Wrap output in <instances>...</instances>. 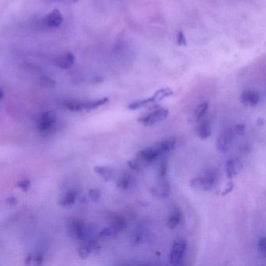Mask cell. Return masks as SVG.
Here are the masks:
<instances>
[{
  "label": "cell",
  "mask_w": 266,
  "mask_h": 266,
  "mask_svg": "<svg viewBox=\"0 0 266 266\" xmlns=\"http://www.w3.org/2000/svg\"><path fill=\"white\" fill-rule=\"evenodd\" d=\"M173 95V92L171 89H169V88H162V89L156 91V93L154 94L152 97L131 103V104L128 105V109H131V110H136V109H140V108H143V107L151 105L152 103H156L157 102L161 101V100L165 99V98L172 96Z\"/></svg>",
  "instance_id": "obj_1"
},
{
  "label": "cell",
  "mask_w": 266,
  "mask_h": 266,
  "mask_svg": "<svg viewBox=\"0 0 266 266\" xmlns=\"http://www.w3.org/2000/svg\"><path fill=\"white\" fill-rule=\"evenodd\" d=\"M216 173L212 170L206 171L203 175L201 177L194 178L190 181V184L191 187L196 190H209L212 189V186L216 183Z\"/></svg>",
  "instance_id": "obj_2"
},
{
  "label": "cell",
  "mask_w": 266,
  "mask_h": 266,
  "mask_svg": "<svg viewBox=\"0 0 266 266\" xmlns=\"http://www.w3.org/2000/svg\"><path fill=\"white\" fill-rule=\"evenodd\" d=\"M57 121V114L53 111H47L39 117V121H38V128L40 132H49L54 127Z\"/></svg>",
  "instance_id": "obj_3"
},
{
  "label": "cell",
  "mask_w": 266,
  "mask_h": 266,
  "mask_svg": "<svg viewBox=\"0 0 266 266\" xmlns=\"http://www.w3.org/2000/svg\"><path fill=\"white\" fill-rule=\"evenodd\" d=\"M169 115V110L166 109H159L154 111L145 117H141L138 121L144 126H152L158 123L165 121Z\"/></svg>",
  "instance_id": "obj_4"
},
{
  "label": "cell",
  "mask_w": 266,
  "mask_h": 266,
  "mask_svg": "<svg viewBox=\"0 0 266 266\" xmlns=\"http://www.w3.org/2000/svg\"><path fill=\"white\" fill-rule=\"evenodd\" d=\"M186 241L181 240V241H177L174 243L172 247L171 251L169 253V263L171 265H177L180 263L182 259L185 250L186 248Z\"/></svg>",
  "instance_id": "obj_5"
},
{
  "label": "cell",
  "mask_w": 266,
  "mask_h": 266,
  "mask_svg": "<svg viewBox=\"0 0 266 266\" xmlns=\"http://www.w3.org/2000/svg\"><path fill=\"white\" fill-rule=\"evenodd\" d=\"M234 135L233 130H225L220 134L217 139V148L220 152H227L233 144Z\"/></svg>",
  "instance_id": "obj_6"
},
{
  "label": "cell",
  "mask_w": 266,
  "mask_h": 266,
  "mask_svg": "<svg viewBox=\"0 0 266 266\" xmlns=\"http://www.w3.org/2000/svg\"><path fill=\"white\" fill-rule=\"evenodd\" d=\"M62 21H63V18H62V14H61V11L57 10V9L51 11L43 19L44 25L46 26L47 27H49V28L60 27Z\"/></svg>",
  "instance_id": "obj_7"
},
{
  "label": "cell",
  "mask_w": 266,
  "mask_h": 266,
  "mask_svg": "<svg viewBox=\"0 0 266 266\" xmlns=\"http://www.w3.org/2000/svg\"><path fill=\"white\" fill-rule=\"evenodd\" d=\"M154 196L160 198H166L170 194V184L168 180H162L151 190Z\"/></svg>",
  "instance_id": "obj_8"
},
{
  "label": "cell",
  "mask_w": 266,
  "mask_h": 266,
  "mask_svg": "<svg viewBox=\"0 0 266 266\" xmlns=\"http://www.w3.org/2000/svg\"><path fill=\"white\" fill-rule=\"evenodd\" d=\"M70 233L76 237L77 239L83 240L87 237L85 225L84 223L79 220H74L70 223Z\"/></svg>",
  "instance_id": "obj_9"
},
{
  "label": "cell",
  "mask_w": 266,
  "mask_h": 266,
  "mask_svg": "<svg viewBox=\"0 0 266 266\" xmlns=\"http://www.w3.org/2000/svg\"><path fill=\"white\" fill-rule=\"evenodd\" d=\"M241 101L246 106L254 107L260 101V95L257 91L247 90L241 94Z\"/></svg>",
  "instance_id": "obj_10"
},
{
  "label": "cell",
  "mask_w": 266,
  "mask_h": 266,
  "mask_svg": "<svg viewBox=\"0 0 266 266\" xmlns=\"http://www.w3.org/2000/svg\"><path fill=\"white\" fill-rule=\"evenodd\" d=\"M75 61V57L72 53H67L61 55L55 60V65L62 69V70H69L72 67Z\"/></svg>",
  "instance_id": "obj_11"
},
{
  "label": "cell",
  "mask_w": 266,
  "mask_h": 266,
  "mask_svg": "<svg viewBox=\"0 0 266 266\" xmlns=\"http://www.w3.org/2000/svg\"><path fill=\"white\" fill-rule=\"evenodd\" d=\"M196 134L201 139H207L212 134V126L208 120H202L198 123L196 127Z\"/></svg>",
  "instance_id": "obj_12"
},
{
  "label": "cell",
  "mask_w": 266,
  "mask_h": 266,
  "mask_svg": "<svg viewBox=\"0 0 266 266\" xmlns=\"http://www.w3.org/2000/svg\"><path fill=\"white\" fill-rule=\"evenodd\" d=\"M153 146L156 148L158 153L162 156L164 154L171 152L175 148V138H169V139H166V140L162 141V142H159V143Z\"/></svg>",
  "instance_id": "obj_13"
},
{
  "label": "cell",
  "mask_w": 266,
  "mask_h": 266,
  "mask_svg": "<svg viewBox=\"0 0 266 266\" xmlns=\"http://www.w3.org/2000/svg\"><path fill=\"white\" fill-rule=\"evenodd\" d=\"M110 225L112 227L117 229V231H123L127 227L126 220L121 215L113 213L109 216Z\"/></svg>",
  "instance_id": "obj_14"
},
{
  "label": "cell",
  "mask_w": 266,
  "mask_h": 266,
  "mask_svg": "<svg viewBox=\"0 0 266 266\" xmlns=\"http://www.w3.org/2000/svg\"><path fill=\"white\" fill-rule=\"evenodd\" d=\"M77 195L76 193L74 191H69L65 194L62 198L59 201V205L63 207H68V206L73 205L76 202Z\"/></svg>",
  "instance_id": "obj_15"
},
{
  "label": "cell",
  "mask_w": 266,
  "mask_h": 266,
  "mask_svg": "<svg viewBox=\"0 0 266 266\" xmlns=\"http://www.w3.org/2000/svg\"><path fill=\"white\" fill-rule=\"evenodd\" d=\"M95 171L105 181H110L113 176V169L107 166H95Z\"/></svg>",
  "instance_id": "obj_16"
},
{
  "label": "cell",
  "mask_w": 266,
  "mask_h": 266,
  "mask_svg": "<svg viewBox=\"0 0 266 266\" xmlns=\"http://www.w3.org/2000/svg\"><path fill=\"white\" fill-rule=\"evenodd\" d=\"M109 99L108 98H103L95 101L86 102H84V109L92 110V109H97L102 105H105L107 102H109Z\"/></svg>",
  "instance_id": "obj_17"
},
{
  "label": "cell",
  "mask_w": 266,
  "mask_h": 266,
  "mask_svg": "<svg viewBox=\"0 0 266 266\" xmlns=\"http://www.w3.org/2000/svg\"><path fill=\"white\" fill-rule=\"evenodd\" d=\"M181 218H182V215H181V212L178 210H176L175 212L169 216L167 222L168 227L170 229H175L181 223Z\"/></svg>",
  "instance_id": "obj_18"
},
{
  "label": "cell",
  "mask_w": 266,
  "mask_h": 266,
  "mask_svg": "<svg viewBox=\"0 0 266 266\" xmlns=\"http://www.w3.org/2000/svg\"><path fill=\"white\" fill-rule=\"evenodd\" d=\"M117 233L118 231L117 229H115L110 225L102 229L101 231L99 232V237L103 239H113L115 237H117Z\"/></svg>",
  "instance_id": "obj_19"
},
{
  "label": "cell",
  "mask_w": 266,
  "mask_h": 266,
  "mask_svg": "<svg viewBox=\"0 0 266 266\" xmlns=\"http://www.w3.org/2000/svg\"><path fill=\"white\" fill-rule=\"evenodd\" d=\"M226 177L229 179L233 178L237 173V164L233 160H229L225 164Z\"/></svg>",
  "instance_id": "obj_20"
},
{
  "label": "cell",
  "mask_w": 266,
  "mask_h": 266,
  "mask_svg": "<svg viewBox=\"0 0 266 266\" xmlns=\"http://www.w3.org/2000/svg\"><path fill=\"white\" fill-rule=\"evenodd\" d=\"M66 109L72 112H79L84 109V102L78 101H67L65 102Z\"/></svg>",
  "instance_id": "obj_21"
},
{
  "label": "cell",
  "mask_w": 266,
  "mask_h": 266,
  "mask_svg": "<svg viewBox=\"0 0 266 266\" xmlns=\"http://www.w3.org/2000/svg\"><path fill=\"white\" fill-rule=\"evenodd\" d=\"M130 184H131V179L128 175H123L119 178L117 183V186L122 190H127L130 187Z\"/></svg>",
  "instance_id": "obj_22"
},
{
  "label": "cell",
  "mask_w": 266,
  "mask_h": 266,
  "mask_svg": "<svg viewBox=\"0 0 266 266\" xmlns=\"http://www.w3.org/2000/svg\"><path fill=\"white\" fill-rule=\"evenodd\" d=\"M43 257L41 255H27L25 259V264L28 266H41L42 264Z\"/></svg>",
  "instance_id": "obj_23"
},
{
  "label": "cell",
  "mask_w": 266,
  "mask_h": 266,
  "mask_svg": "<svg viewBox=\"0 0 266 266\" xmlns=\"http://www.w3.org/2000/svg\"><path fill=\"white\" fill-rule=\"evenodd\" d=\"M208 102H204L198 105L195 110H194V117L197 120H200L202 117L205 115L206 112L208 110Z\"/></svg>",
  "instance_id": "obj_24"
},
{
  "label": "cell",
  "mask_w": 266,
  "mask_h": 266,
  "mask_svg": "<svg viewBox=\"0 0 266 266\" xmlns=\"http://www.w3.org/2000/svg\"><path fill=\"white\" fill-rule=\"evenodd\" d=\"M88 197L92 202L97 203L101 199L102 191L97 188L90 189L88 191Z\"/></svg>",
  "instance_id": "obj_25"
},
{
  "label": "cell",
  "mask_w": 266,
  "mask_h": 266,
  "mask_svg": "<svg viewBox=\"0 0 266 266\" xmlns=\"http://www.w3.org/2000/svg\"><path fill=\"white\" fill-rule=\"evenodd\" d=\"M127 165L130 169H133L134 171H141L142 169V167L144 166V164L140 160H133L127 162Z\"/></svg>",
  "instance_id": "obj_26"
},
{
  "label": "cell",
  "mask_w": 266,
  "mask_h": 266,
  "mask_svg": "<svg viewBox=\"0 0 266 266\" xmlns=\"http://www.w3.org/2000/svg\"><path fill=\"white\" fill-rule=\"evenodd\" d=\"M266 239L265 237L261 238L258 244V250H259V254H260L263 258L266 257Z\"/></svg>",
  "instance_id": "obj_27"
},
{
  "label": "cell",
  "mask_w": 266,
  "mask_h": 266,
  "mask_svg": "<svg viewBox=\"0 0 266 266\" xmlns=\"http://www.w3.org/2000/svg\"><path fill=\"white\" fill-rule=\"evenodd\" d=\"M18 186L21 189L23 192H26L29 190L30 186H31V181L29 179H24L23 181H20L18 183Z\"/></svg>",
  "instance_id": "obj_28"
},
{
  "label": "cell",
  "mask_w": 266,
  "mask_h": 266,
  "mask_svg": "<svg viewBox=\"0 0 266 266\" xmlns=\"http://www.w3.org/2000/svg\"><path fill=\"white\" fill-rule=\"evenodd\" d=\"M233 134L238 136L243 135L245 132V124H237L234 126L233 130Z\"/></svg>",
  "instance_id": "obj_29"
},
{
  "label": "cell",
  "mask_w": 266,
  "mask_h": 266,
  "mask_svg": "<svg viewBox=\"0 0 266 266\" xmlns=\"http://www.w3.org/2000/svg\"><path fill=\"white\" fill-rule=\"evenodd\" d=\"M177 44L181 46H185L186 45V38L182 31H179L177 35Z\"/></svg>",
  "instance_id": "obj_30"
},
{
  "label": "cell",
  "mask_w": 266,
  "mask_h": 266,
  "mask_svg": "<svg viewBox=\"0 0 266 266\" xmlns=\"http://www.w3.org/2000/svg\"><path fill=\"white\" fill-rule=\"evenodd\" d=\"M167 164H165V163L162 164L161 165H160V169H159V176H160V177H161V178L165 177L166 173H167Z\"/></svg>",
  "instance_id": "obj_31"
},
{
  "label": "cell",
  "mask_w": 266,
  "mask_h": 266,
  "mask_svg": "<svg viewBox=\"0 0 266 266\" xmlns=\"http://www.w3.org/2000/svg\"><path fill=\"white\" fill-rule=\"evenodd\" d=\"M41 84H42L44 87H53L55 85V82H53L52 79L49 78H43L41 79Z\"/></svg>",
  "instance_id": "obj_32"
},
{
  "label": "cell",
  "mask_w": 266,
  "mask_h": 266,
  "mask_svg": "<svg viewBox=\"0 0 266 266\" xmlns=\"http://www.w3.org/2000/svg\"><path fill=\"white\" fill-rule=\"evenodd\" d=\"M233 187H234V185H233V183H229V184L226 185V187H225V190H224V192L222 193V195H223V196H225L226 194L231 192Z\"/></svg>",
  "instance_id": "obj_33"
},
{
  "label": "cell",
  "mask_w": 266,
  "mask_h": 266,
  "mask_svg": "<svg viewBox=\"0 0 266 266\" xmlns=\"http://www.w3.org/2000/svg\"><path fill=\"white\" fill-rule=\"evenodd\" d=\"M7 203L10 205L14 206L18 203V201H17V199H16L14 197H10V198L7 199Z\"/></svg>",
  "instance_id": "obj_34"
},
{
  "label": "cell",
  "mask_w": 266,
  "mask_h": 266,
  "mask_svg": "<svg viewBox=\"0 0 266 266\" xmlns=\"http://www.w3.org/2000/svg\"><path fill=\"white\" fill-rule=\"evenodd\" d=\"M4 96V91L3 90H2V87L0 86V101L2 100V98H3Z\"/></svg>",
  "instance_id": "obj_35"
},
{
  "label": "cell",
  "mask_w": 266,
  "mask_h": 266,
  "mask_svg": "<svg viewBox=\"0 0 266 266\" xmlns=\"http://www.w3.org/2000/svg\"><path fill=\"white\" fill-rule=\"evenodd\" d=\"M73 2H78V0H72Z\"/></svg>",
  "instance_id": "obj_36"
}]
</instances>
